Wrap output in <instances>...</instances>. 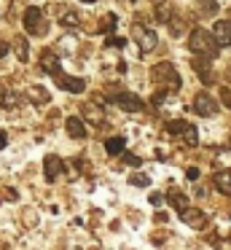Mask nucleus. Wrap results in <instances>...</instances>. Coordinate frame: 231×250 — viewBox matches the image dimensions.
I'll use <instances>...</instances> for the list:
<instances>
[{"instance_id":"19","label":"nucleus","mask_w":231,"mask_h":250,"mask_svg":"<svg viewBox=\"0 0 231 250\" xmlns=\"http://www.w3.org/2000/svg\"><path fill=\"white\" fill-rule=\"evenodd\" d=\"M169 202H172V207H175L177 212H180L183 207H188V199H186V194H180L177 188H172V191H169Z\"/></svg>"},{"instance_id":"34","label":"nucleus","mask_w":231,"mask_h":250,"mask_svg":"<svg viewBox=\"0 0 231 250\" xmlns=\"http://www.w3.org/2000/svg\"><path fill=\"white\" fill-rule=\"evenodd\" d=\"M0 97H3V94H0Z\"/></svg>"},{"instance_id":"21","label":"nucleus","mask_w":231,"mask_h":250,"mask_svg":"<svg viewBox=\"0 0 231 250\" xmlns=\"http://www.w3.org/2000/svg\"><path fill=\"white\" fill-rule=\"evenodd\" d=\"M196 6L204 17H212V14L218 11V0H196Z\"/></svg>"},{"instance_id":"33","label":"nucleus","mask_w":231,"mask_h":250,"mask_svg":"<svg viewBox=\"0 0 231 250\" xmlns=\"http://www.w3.org/2000/svg\"><path fill=\"white\" fill-rule=\"evenodd\" d=\"M81 3H94V0H81Z\"/></svg>"},{"instance_id":"13","label":"nucleus","mask_w":231,"mask_h":250,"mask_svg":"<svg viewBox=\"0 0 231 250\" xmlns=\"http://www.w3.org/2000/svg\"><path fill=\"white\" fill-rule=\"evenodd\" d=\"M64 129H67V135H70V137H75V140L86 137V126H84V121H81L78 116H70V119L64 121Z\"/></svg>"},{"instance_id":"30","label":"nucleus","mask_w":231,"mask_h":250,"mask_svg":"<svg viewBox=\"0 0 231 250\" xmlns=\"http://www.w3.org/2000/svg\"><path fill=\"white\" fill-rule=\"evenodd\" d=\"M186 175H188L191 180H196V178H199V169H196V167H188V172H186Z\"/></svg>"},{"instance_id":"10","label":"nucleus","mask_w":231,"mask_h":250,"mask_svg":"<svg viewBox=\"0 0 231 250\" xmlns=\"http://www.w3.org/2000/svg\"><path fill=\"white\" fill-rule=\"evenodd\" d=\"M62 167H64V164H62V159H59V156H54V153H51V156H46V162H43V175H46V180H57V175L62 172Z\"/></svg>"},{"instance_id":"25","label":"nucleus","mask_w":231,"mask_h":250,"mask_svg":"<svg viewBox=\"0 0 231 250\" xmlns=\"http://www.w3.org/2000/svg\"><path fill=\"white\" fill-rule=\"evenodd\" d=\"M121 159H124V162H126V164H129V167H140V164H143V159H140L137 153H124Z\"/></svg>"},{"instance_id":"22","label":"nucleus","mask_w":231,"mask_h":250,"mask_svg":"<svg viewBox=\"0 0 231 250\" xmlns=\"http://www.w3.org/2000/svg\"><path fill=\"white\" fill-rule=\"evenodd\" d=\"M183 140H186V143H188V146H191V148H193V146H199V137H196V129H193L191 124L186 126V132H183Z\"/></svg>"},{"instance_id":"23","label":"nucleus","mask_w":231,"mask_h":250,"mask_svg":"<svg viewBox=\"0 0 231 250\" xmlns=\"http://www.w3.org/2000/svg\"><path fill=\"white\" fill-rule=\"evenodd\" d=\"M156 19H159V22H172V8L169 6H159L156 8Z\"/></svg>"},{"instance_id":"16","label":"nucleus","mask_w":231,"mask_h":250,"mask_svg":"<svg viewBox=\"0 0 231 250\" xmlns=\"http://www.w3.org/2000/svg\"><path fill=\"white\" fill-rule=\"evenodd\" d=\"M27 100H30L32 105H48L51 103V94H48L46 89H41V86H32L30 92H27Z\"/></svg>"},{"instance_id":"5","label":"nucleus","mask_w":231,"mask_h":250,"mask_svg":"<svg viewBox=\"0 0 231 250\" xmlns=\"http://www.w3.org/2000/svg\"><path fill=\"white\" fill-rule=\"evenodd\" d=\"M134 41H137V46H140V51H143V54L153 51L156 43H159V38H156L153 30L143 27V24H137V27H134Z\"/></svg>"},{"instance_id":"26","label":"nucleus","mask_w":231,"mask_h":250,"mask_svg":"<svg viewBox=\"0 0 231 250\" xmlns=\"http://www.w3.org/2000/svg\"><path fill=\"white\" fill-rule=\"evenodd\" d=\"M148 183H150V180L145 178V175H132V186H140V188H145Z\"/></svg>"},{"instance_id":"14","label":"nucleus","mask_w":231,"mask_h":250,"mask_svg":"<svg viewBox=\"0 0 231 250\" xmlns=\"http://www.w3.org/2000/svg\"><path fill=\"white\" fill-rule=\"evenodd\" d=\"M212 183H215V188H218L220 194H231V172H229V169H220V172H215Z\"/></svg>"},{"instance_id":"27","label":"nucleus","mask_w":231,"mask_h":250,"mask_svg":"<svg viewBox=\"0 0 231 250\" xmlns=\"http://www.w3.org/2000/svg\"><path fill=\"white\" fill-rule=\"evenodd\" d=\"M220 100H223L226 108H231V89H223V92H220Z\"/></svg>"},{"instance_id":"8","label":"nucleus","mask_w":231,"mask_h":250,"mask_svg":"<svg viewBox=\"0 0 231 250\" xmlns=\"http://www.w3.org/2000/svg\"><path fill=\"white\" fill-rule=\"evenodd\" d=\"M180 221L186 223V226H191V229H204L207 226V215H204L202 210H196V207H183Z\"/></svg>"},{"instance_id":"29","label":"nucleus","mask_w":231,"mask_h":250,"mask_svg":"<svg viewBox=\"0 0 231 250\" xmlns=\"http://www.w3.org/2000/svg\"><path fill=\"white\" fill-rule=\"evenodd\" d=\"M215 250H231V239H223V242H218V248Z\"/></svg>"},{"instance_id":"24","label":"nucleus","mask_w":231,"mask_h":250,"mask_svg":"<svg viewBox=\"0 0 231 250\" xmlns=\"http://www.w3.org/2000/svg\"><path fill=\"white\" fill-rule=\"evenodd\" d=\"M186 121H169V124H167V132H169V135H183V132H186Z\"/></svg>"},{"instance_id":"20","label":"nucleus","mask_w":231,"mask_h":250,"mask_svg":"<svg viewBox=\"0 0 231 250\" xmlns=\"http://www.w3.org/2000/svg\"><path fill=\"white\" fill-rule=\"evenodd\" d=\"M14 49H16V57H19V62H27V60H30V49H27V38H16Z\"/></svg>"},{"instance_id":"4","label":"nucleus","mask_w":231,"mask_h":250,"mask_svg":"<svg viewBox=\"0 0 231 250\" xmlns=\"http://www.w3.org/2000/svg\"><path fill=\"white\" fill-rule=\"evenodd\" d=\"M113 103H116L121 110H126V113H140V110L145 108V103L137 97V94H132V92H118V94H113Z\"/></svg>"},{"instance_id":"15","label":"nucleus","mask_w":231,"mask_h":250,"mask_svg":"<svg viewBox=\"0 0 231 250\" xmlns=\"http://www.w3.org/2000/svg\"><path fill=\"white\" fill-rule=\"evenodd\" d=\"M102 116H105V110L100 108V103H84V119L102 124Z\"/></svg>"},{"instance_id":"2","label":"nucleus","mask_w":231,"mask_h":250,"mask_svg":"<svg viewBox=\"0 0 231 250\" xmlns=\"http://www.w3.org/2000/svg\"><path fill=\"white\" fill-rule=\"evenodd\" d=\"M150 78H153V83L161 92H177L180 89V76H177L175 65H169V62H159L150 70Z\"/></svg>"},{"instance_id":"1","label":"nucleus","mask_w":231,"mask_h":250,"mask_svg":"<svg viewBox=\"0 0 231 250\" xmlns=\"http://www.w3.org/2000/svg\"><path fill=\"white\" fill-rule=\"evenodd\" d=\"M188 49L196 57L215 60V57H218V41H215V35L207 33V30H193L191 38H188Z\"/></svg>"},{"instance_id":"11","label":"nucleus","mask_w":231,"mask_h":250,"mask_svg":"<svg viewBox=\"0 0 231 250\" xmlns=\"http://www.w3.org/2000/svg\"><path fill=\"white\" fill-rule=\"evenodd\" d=\"M41 70H46V73H51V76H57V73H59L57 51H51V49L43 51V54H41Z\"/></svg>"},{"instance_id":"6","label":"nucleus","mask_w":231,"mask_h":250,"mask_svg":"<svg viewBox=\"0 0 231 250\" xmlns=\"http://www.w3.org/2000/svg\"><path fill=\"white\" fill-rule=\"evenodd\" d=\"M54 81H57L59 89H64V92H70V94H81V92L86 89V81H84V78L67 76V73H57V76H54Z\"/></svg>"},{"instance_id":"3","label":"nucleus","mask_w":231,"mask_h":250,"mask_svg":"<svg viewBox=\"0 0 231 250\" xmlns=\"http://www.w3.org/2000/svg\"><path fill=\"white\" fill-rule=\"evenodd\" d=\"M24 30L30 35H46L48 33V22H46V17H43L41 8H27V14H24Z\"/></svg>"},{"instance_id":"32","label":"nucleus","mask_w":231,"mask_h":250,"mask_svg":"<svg viewBox=\"0 0 231 250\" xmlns=\"http://www.w3.org/2000/svg\"><path fill=\"white\" fill-rule=\"evenodd\" d=\"M5 143H8V135H5V132H0V148H5Z\"/></svg>"},{"instance_id":"17","label":"nucleus","mask_w":231,"mask_h":250,"mask_svg":"<svg viewBox=\"0 0 231 250\" xmlns=\"http://www.w3.org/2000/svg\"><path fill=\"white\" fill-rule=\"evenodd\" d=\"M59 24H62V27H78L81 17L75 11H59Z\"/></svg>"},{"instance_id":"18","label":"nucleus","mask_w":231,"mask_h":250,"mask_svg":"<svg viewBox=\"0 0 231 250\" xmlns=\"http://www.w3.org/2000/svg\"><path fill=\"white\" fill-rule=\"evenodd\" d=\"M124 146H126V137H110V140L105 143V151L110 153V156H116V153L124 151Z\"/></svg>"},{"instance_id":"9","label":"nucleus","mask_w":231,"mask_h":250,"mask_svg":"<svg viewBox=\"0 0 231 250\" xmlns=\"http://www.w3.org/2000/svg\"><path fill=\"white\" fill-rule=\"evenodd\" d=\"M212 35H215V41H218V46H231V19L215 22Z\"/></svg>"},{"instance_id":"7","label":"nucleus","mask_w":231,"mask_h":250,"mask_svg":"<svg viewBox=\"0 0 231 250\" xmlns=\"http://www.w3.org/2000/svg\"><path fill=\"white\" fill-rule=\"evenodd\" d=\"M193 110H196L199 116H215L218 113V103L212 100V94L199 92L196 97H193Z\"/></svg>"},{"instance_id":"12","label":"nucleus","mask_w":231,"mask_h":250,"mask_svg":"<svg viewBox=\"0 0 231 250\" xmlns=\"http://www.w3.org/2000/svg\"><path fill=\"white\" fill-rule=\"evenodd\" d=\"M193 70L199 73V78H202V83H215V76L210 73V65H207V57H196L193 60Z\"/></svg>"},{"instance_id":"28","label":"nucleus","mask_w":231,"mask_h":250,"mask_svg":"<svg viewBox=\"0 0 231 250\" xmlns=\"http://www.w3.org/2000/svg\"><path fill=\"white\" fill-rule=\"evenodd\" d=\"M105 46H118V49H121V46H126V41L124 38H110V41H105Z\"/></svg>"},{"instance_id":"31","label":"nucleus","mask_w":231,"mask_h":250,"mask_svg":"<svg viewBox=\"0 0 231 250\" xmlns=\"http://www.w3.org/2000/svg\"><path fill=\"white\" fill-rule=\"evenodd\" d=\"M5 54H8V43H3V41H0V60H3Z\"/></svg>"}]
</instances>
